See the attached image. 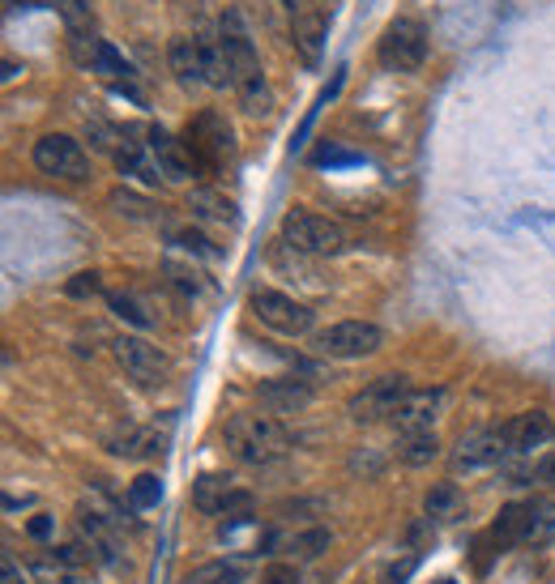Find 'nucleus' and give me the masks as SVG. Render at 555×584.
I'll list each match as a JSON object with an SVG mask.
<instances>
[{
	"label": "nucleus",
	"instance_id": "nucleus-1",
	"mask_svg": "<svg viewBox=\"0 0 555 584\" xmlns=\"http://www.w3.org/2000/svg\"><path fill=\"white\" fill-rule=\"evenodd\" d=\"M223 439H227V453L252 469L274 466L291 453V435L274 414H236V419H227Z\"/></svg>",
	"mask_w": 555,
	"mask_h": 584
},
{
	"label": "nucleus",
	"instance_id": "nucleus-2",
	"mask_svg": "<svg viewBox=\"0 0 555 584\" xmlns=\"http://www.w3.org/2000/svg\"><path fill=\"white\" fill-rule=\"evenodd\" d=\"M218 47H223V56H227V65H231V85L239 90L243 107H248L252 116H257V112H265L270 90H265L257 47H252V39H248V31H243L239 13H223V22H218Z\"/></svg>",
	"mask_w": 555,
	"mask_h": 584
},
{
	"label": "nucleus",
	"instance_id": "nucleus-3",
	"mask_svg": "<svg viewBox=\"0 0 555 584\" xmlns=\"http://www.w3.org/2000/svg\"><path fill=\"white\" fill-rule=\"evenodd\" d=\"M282 243L295 248V252H308V256H338V252L347 248V231H342L333 218L291 209V214L282 218Z\"/></svg>",
	"mask_w": 555,
	"mask_h": 584
},
{
	"label": "nucleus",
	"instance_id": "nucleus-4",
	"mask_svg": "<svg viewBox=\"0 0 555 584\" xmlns=\"http://www.w3.org/2000/svg\"><path fill=\"white\" fill-rule=\"evenodd\" d=\"M428 60V31L415 18H397L381 35V65L389 73H415Z\"/></svg>",
	"mask_w": 555,
	"mask_h": 584
},
{
	"label": "nucleus",
	"instance_id": "nucleus-5",
	"mask_svg": "<svg viewBox=\"0 0 555 584\" xmlns=\"http://www.w3.org/2000/svg\"><path fill=\"white\" fill-rule=\"evenodd\" d=\"M410 392L415 389H410L406 376H381V380H372L367 389H359L355 397L347 401V414H351L355 423H381V419H394Z\"/></svg>",
	"mask_w": 555,
	"mask_h": 584
},
{
	"label": "nucleus",
	"instance_id": "nucleus-6",
	"mask_svg": "<svg viewBox=\"0 0 555 584\" xmlns=\"http://www.w3.org/2000/svg\"><path fill=\"white\" fill-rule=\"evenodd\" d=\"M248 308H252V316H257L265 329H274L282 337H304V333H313V312H308L304 304L278 295V290H252Z\"/></svg>",
	"mask_w": 555,
	"mask_h": 584
},
{
	"label": "nucleus",
	"instance_id": "nucleus-7",
	"mask_svg": "<svg viewBox=\"0 0 555 584\" xmlns=\"http://www.w3.org/2000/svg\"><path fill=\"white\" fill-rule=\"evenodd\" d=\"M35 167L43 175H56V180H69V184L90 175V158L81 150V141L65 137V133H47L35 141Z\"/></svg>",
	"mask_w": 555,
	"mask_h": 584
},
{
	"label": "nucleus",
	"instance_id": "nucleus-8",
	"mask_svg": "<svg viewBox=\"0 0 555 584\" xmlns=\"http://www.w3.org/2000/svg\"><path fill=\"white\" fill-rule=\"evenodd\" d=\"M189 154L197 167H218L236 154V137H231V124L218 116V112H201L193 124H189Z\"/></svg>",
	"mask_w": 555,
	"mask_h": 584
},
{
	"label": "nucleus",
	"instance_id": "nucleus-9",
	"mask_svg": "<svg viewBox=\"0 0 555 584\" xmlns=\"http://www.w3.org/2000/svg\"><path fill=\"white\" fill-rule=\"evenodd\" d=\"M385 346V333L367 320H342L333 329H325L317 337V351L329 358H367Z\"/></svg>",
	"mask_w": 555,
	"mask_h": 584
},
{
	"label": "nucleus",
	"instance_id": "nucleus-10",
	"mask_svg": "<svg viewBox=\"0 0 555 584\" xmlns=\"http://www.w3.org/2000/svg\"><path fill=\"white\" fill-rule=\"evenodd\" d=\"M193 504L205 516H248L252 495L236 486V478H227V473H201L193 486Z\"/></svg>",
	"mask_w": 555,
	"mask_h": 584
},
{
	"label": "nucleus",
	"instance_id": "nucleus-11",
	"mask_svg": "<svg viewBox=\"0 0 555 584\" xmlns=\"http://www.w3.org/2000/svg\"><path fill=\"white\" fill-rule=\"evenodd\" d=\"M116 363L137 380V385H146V389H155L167 380V371H171V363H167V354L155 346V342H146V337H120L116 342Z\"/></svg>",
	"mask_w": 555,
	"mask_h": 584
},
{
	"label": "nucleus",
	"instance_id": "nucleus-12",
	"mask_svg": "<svg viewBox=\"0 0 555 584\" xmlns=\"http://www.w3.org/2000/svg\"><path fill=\"white\" fill-rule=\"evenodd\" d=\"M505 453H509L505 431H475V435H462V444L453 448V473H478V469L500 466Z\"/></svg>",
	"mask_w": 555,
	"mask_h": 584
},
{
	"label": "nucleus",
	"instance_id": "nucleus-13",
	"mask_svg": "<svg viewBox=\"0 0 555 584\" xmlns=\"http://www.w3.org/2000/svg\"><path fill=\"white\" fill-rule=\"evenodd\" d=\"M146 150H150V158L159 162V171L171 180V184L193 180V167H197V162H193V154H189V146H184V141H175L167 128L155 124V128L146 133Z\"/></svg>",
	"mask_w": 555,
	"mask_h": 584
},
{
	"label": "nucleus",
	"instance_id": "nucleus-14",
	"mask_svg": "<svg viewBox=\"0 0 555 584\" xmlns=\"http://www.w3.org/2000/svg\"><path fill=\"white\" fill-rule=\"evenodd\" d=\"M500 431H505V439H509V453H534V448L552 444L555 423H552V414H543V410H525V414L509 419Z\"/></svg>",
	"mask_w": 555,
	"mask_h": 584
},
{
	"label": "nucleus",
	"instance_id": "nucleus-15",
	"mask_svg": "<svg viewBox=\"0 0 555 584\" xmlns=\"http://www.w3.org/2000/svg\"><path fill=\"white\" fill-rule=\"evenodd\" d=\"M261 405H265V414H274V419H286V414H299V410H308L313 405V389L304 385V380H265L261 389Z\"/></svg>",
	"mask_w": 555,
	"mask_h": 584
},
{
	"label": "nucleus",
	"instance_id": "nucleus-16",
	"mask_svg": "<svg viewBox=\"0 0 555 584\" xmlns=\"http://www.w3.org/2000/svg\"><path fill=\"white\" fill-rule=\"evenodd\" d=\"M555 542V504L534 495V500H521V546H552Z\"/></svg>",
	"mask_w": 555,
	"mask_h": 584
},
{
	"label": "nucleus",
	"instance_id": "nucleus-17",
	"mask_svg": "<svg viewBox=\"0 0 555 584\" xmlns=\"http://www.w3.org/2000/svg\"><path fill=\"white\" fill-rule=\"evenodd\" d=\"M440 405H444V392L440 389H415L406 401H401V410L394 414V427L397 431H419V427H432L440 414Z\"/></svg>",
	"mask_w": 555,
	"mask_h": 584
},
{
	"label": "nucleus",
	"instance_id": "nucleus-18",
	"mask_svg": "<svg viewBox=\"0 0 555 584\" xmlns=\"http://www.w3.org/2000/svg\"><path fill=\"white\" fill-rule=\"evenodd\" d=\"M171 73L184 81V85H201L205 81V43L193 35H175L171 39Z\"/></svg>",
	"mask_w": 555,
	"mask_h": 584
},
{
	"label": "nucleus",
	"instance_id": "nucleus-19",
	"mask_svg": "<svg viewBox=\"0 0 555 584\" xmlns=\"http://www.w3.org/2000/svg\"><path fill=\"white\" fill-rule=\"evenodd\" d=\"M397 457L406 461V466H432L440 457V439L432 427H419V431H401L397 435Z\"/></svg>",
	"mask_w": 555,
	"mask_h": 584
},
{
	"label": "nucleus",
	"instance_id": "nucleus-20",
	"mask_svg": "<svg viewBox=\"0 0 555 584\" xmlns=\"http://www.w3.org/2000/svg\"><path fill=\"white\" fill-rule=\"evenodd\" d=\"M162 439L159 431H146V427H124L120 435L107 439V448L116 453V457H162Z\"/></svg>",
	"mask_w": 555,
	"mask_h": 584
},
{
	"label": "nucleus",
	"instance_id": "nucleus-21",
	"mask_svg": "<svg viewBox=\"0 0 555 584\" xmlns=\"http://www.w3.org/2000/svg\"><path fill=\"white\" fill-rule=\"evenodd\" d=\"M248 581V563L243 559H214V563H201L193 568L184 584H243Z\"/></svg>",
	"mask_w": 555,
	"mask_h": 584
},
{
	"label": "nucleus",
	"instance_id": "nucleus-22",
	"mask_svg": "<svg viewBox=\"0 0 555 584\" xmlns=\"http://www.w3.org/2000/svg\"><path fill=\"white\" fill-rule=\"evenodd\" d=\"M150 150H141L137 141H124V146H116V167L124 171V175H137V180H146V184H159V162L155 158H146Z\"/></svg>",
	"mask_w": 555,
	"mask_h": 584
},
{
	"label": "nucleus",
	"instance_id": "nucleus-23",
	"mask_svg": "<svg viewBox=\"0 0 555 584\" xmlns=\"http://www.w3.org/2000/svg\"><path fill=\"white\" fill-rule=\"evenodd\" d=\"M189 209L197 218H205V222H236V205L223 193H214V188H197V193L189 196Z\"/></svg>",
	"mask_w": 555,
	"mask_h": 584
},
{
	"label": "nucleus",
	"instance_id": "nucleus-24",
	"mask_svg": "<svg viewBox=\"0 0 555 584\" xmlns=\"http://www.w3.org/2000/svg\"><path fill=\"white\" fill-rule=\"evenodd\" d=\"M162 273H167V282H171V286H175L184 299H201V295L209 290V282L201 277L197 265H180L175 256H167V261H162Z\"/></svg>",
	"mask_w": 555,
	"mask_h": 584
},
{
	"label": "nucleus",
	"instance_id": "nucleus-25",
	"mask_svg": "<svg viewBox=\"0 0 555 584\" xmlns=\"http://www.w3.org/2000/svg\"><path fill=\"white\" fill-rule=\"evenodd\" d=\"M107 308H112L124 324H133V329H150V324H155V316L146 312V304H141L137 295H128V290H107Z\"/></svg>",
	"mask_w": 555,
	"mask_h": 584
},
{
	"label": "nucleus",
	"instance_id": "nucleus-26",
	"mask_svg": "<svg viewBox=\"0 0 555 584\" xmlns=\"http://www.w3.org/2000/svg\"><path fill=\"white\" fill-rule=\"evenodd\" d=\"M320 39H325V18L320 13H299L295 18V47L304 51V60H317Z\"/></svg>",
	"mask_w": 555,
	"mask_h": 584
},
{
	"label": "nucleus",
	"instance_id": "nucleus-27",
	"mask_svg": "<svg viewBox=\"0 0 555 584\" xmlns=\"http://www.w3.org/2000/svg\"><path fill=\"white\" fill-rule=\"evenodd\" d=\"M56 9H60V18H65L73 39H94V13H90L86 0H56Z\"/></svg>",
	"mask_w": 555,
	"mask_h": 584
},
{
	"label": "nucleus",
	"instance_id": "nucleus-28",
	"mask_svg": "<svg viewBox=\"0 0 555 584\" xmlns=\"http://www.w3.org/2000/svg\"><path fill=\"white\" fill-rule=\"evenodd\" d=\"M107 205L116 209L120 218H133V222H150L155 218V205L146 196H137L133 188H116V193L107 196Z\"/></svg>",
	"mask_w": 555,
	"mask_h": 584
},
{
	"label": "nucleus",
	"instance_id": "nucleus-29",
	"mask_svg": "<svg viewBox=\"0 0 555 584\" xmlns=\"http://www.w3.org/2000/svg\"><path fill=\"white\" fill-rule=\"evenodd\" d=\"M423 507H428V516H437V520H453V516L462 512V495H457V486H453V482H440V486L428 491Z\"/></svg>",
	"mask_w": 555,
	"mask_h": 584
},
{
	"label": "nucleus",
	"instance_id": "nucleus-30",
	"mask_svg": "<svg viewBox=\"0 0 555 584\" xmlns=\"http://www.w3.org/2000/svg\"><path fill=\"white\" fill-rule=\"evenodd\" d=\"M491 538H496V550L521 546V504L500 507V516H496V525H491Z\"/></svg>",
	"mask_w": 555,
	"mask_h": 584
},
{
	"label": "nucleus",
	"instance_id": "nucleus-31",
	"mask_svg": "<svg viewBox=\"0 0 555 584\" xmlns=\"http://www.w3.org/2000/svg\"><path fill=\"white\" fill-rule=\"evenodd\" d=\"M329 529H304V534H295L291 542H286V550L299 559V563H308V559H317V554H325L329 550Z\"/></svg>",
	"mask_w": 555,
	"mask_h": 584
},
{
	"label": "nucleus",
	"instance_id": "nucleus-32",
	"mask_svg": "<svg viewBox=\"0 0 555 584\" xmlns=\"http://www.w3.org/2000/svg\"><path fill=\"white\" fill-rule=\"evenodd\" d=\"M159 500H162L159 473H141V478H133V482H128V507L146 512V507H155Z\"/></svg>",
	"mask_w": 555,
	"mask_h": 584
},
{
	"label": "nucleus",
	"instance_id": "nucleus-33",
	"mask_svg": "<svg viewBox=\"0 0 555 584\" xmlns=\"http://www.w3.org/2000/svg\"><path fill=\"white\" fill-rule=\"evenodd\" d=\"M90 69L94 73H103V78H124L128 73V65L120 60V51L112 47V43L99 39V47H94V60H90Z\"/></svg>",
	"mask_w": 555,
	"mask_h": 584
},
{
	"label": "nucleus",
	"instance_id": "nucleus-34",
	"mask_svg": "<svg viewBox=\"0 0 555 584\" xmlns=\"http://www.w3.org/2000/svg\"><path fill=\"white\" fill-rule=\"evenodd\" d=\"M171 243H175L180 252H189V256H209V261H218V256H223V248H214V243H209L201 231H175L171 234Z\"/></svg>",
	"mask_w": 555,
	"mask_h": 584
},
{
	"label": "nucleus",
	"instance_id": "nucleus-35",
	"mask_svg": "<svg viewBox=\"0 0 555 584\" xmlns=\"http://www.w3.org/2000/svg\"><path fill=\"white\" fill-rule=\"evenodd\" d=\"M103 290V282H99V273L90 270V273H78L73 282H69V295L73 299H90V295H99Z\"/></svg>",
	"mask_w": 555,
	"mask_h": 584
},
{
	"label": "nucleus",
	"instance_id": "nucleus-36",
	"mask_svg": "<svg viewBox=\"0 0 555 584\" xmlns=\"http://www.w3.org/2000/svg\"><path fill=\"white\" fill-rule=\"evenodd\" d=\"M261 584H299V572H295L291 563H274V568L261 576Z\"/></svg>",
	"mask_w": 555,
	"mask_h": 584
},
{
	"label": "nucleus",
	"instance_id": "nucleus-37",
	"mask_svg": "<svg viewBox=\"0 0 555 584\" xmlns=\"http://www.w3.org/2000/svg\"><path fill=\"white\" fill-rule=\"evenodd\" d=\"M410 572H415V554H410V559H401V563H394V568L385 572V584H401Z\"/></svg>",
	"mask_w": 555,
	"mask_h": 584
},
{
	"label": "nucleus",
	"instance_id": "nucleus-38",
	"mask_svg": "<svg viewBox=\"0 0 555 584\" xmlns=\"http://www.w3.org/2000/svg\"><path fill=\"white\" fill-rule=\"evenodd\" d=\"M4 584H26V576L18 572V563H13L9 554H4Z\"/></svg>",
	"mask_w": 555,
	"mask_h": 584
},
{
	"label": "nucleus",
	"instance_id": "nucleus-39",
	"mask_svg": "<svg viewBox=\"0 0 555 584\" xmlns=\"http://www.w3.org/2000/svg\"><path fill=\"white\" fill-rule=\"evenodd\" d=\"M539 482H547V486H555V453L539 466Z\"/></svg>",
	"mask_w": 555,
	"mask_h": 584
},
{
	"label": "nucleus",
	"instance_id": "nucleus-40",
	"mask_svg": "<svg viewBox=\"0 0 555 584\" xmlns=\"http://www.w3.org/2000/svg\"><path fill=\"white\" fill-rule=\"evenodd\" d=\"M31 534H35V538H47V534H52V520H31Z\"/></svg>",
	"mask_w": 555,
	"mask_h": 584
},
{
	"label": "nucleus",
	"instance_id": "nucleus-41",
	"mask_svg": "<svg viewBox=\"0 0 555 584\" xmlns=\"http://www.w3.org/2000/svg\"><path fill=\"white\" fill-rule=\"evenodd\" d=\"M308 584H325V581H320V576H317V581H308Z\"/></svg>",
	"mask_w": 555,
	"mask_h": 584
},
{
	"label": "nucleus",
	"instance_id": "nucleus-42",
	"mask_svg": "<svg viewBox=\"0 0 555 584\" xmlns=\"http://www.w3.org/2000/svg\"><path fill=\"white\" fill-rule=\"evenodd\" d=\"M444 584H449V581H444Z\"/></svg>",
	"mask_w": 555,
	"mask_h": 584
}]
</instances>
